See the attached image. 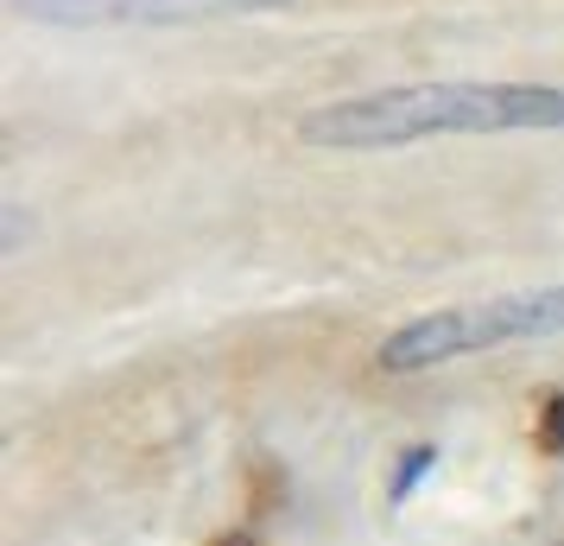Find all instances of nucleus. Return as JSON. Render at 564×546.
Returning a JSON list of instances; mask_svg holds the SVG:
<instances>
[{
	"mask_svg": "<svg viewBox=\"0 0 564 546\" xmlns=\"http://www.w3.org/2000/svg\"><path fill=\"white\" fill-rule=\"evenodd\" d=\"M45 26H204L235 13H273L285 0H13Z\"/></svg>",
	"mask_w": 564,
	"mask_h": 546,
	"instance_id": "nucleus-3",
	"label": "nucleus"
},
{
	"mask_svg": "<svg viewBox=\"0 0 564 546\" xmlns=\"http://www.w3.org/2000/svg\"><path fill=\"white\" fill-rule=\"evenodd\" d=\"M533 338H564V287H527V292H501V299L419 312L381 343V368L412 375V368H437L457 363V356H476V350L533 343Z\"/></svg>",
	"mask_w": 564,
	"mask_h": 546,
	"instance_id": "nucleus-2",
	"label": "nucleus"
},
{
	"mask_svg": "<svg viewBox=\"0 0 564 546\" xmlns=\"http://www.w3.org/2000/svg\"><path fill=\"white\" fill-rule=\"evenodd\" d=\"M564 128V83H393L368 96L311 108L299 121L305 147L381 153L437 133H552Z\"/></svg>",
	"mask_w": 564,
	"mask_h": 546,
	"instance_id": "nucleus-1",
	"label": "nucleus"
},
{
	"mask_svg": "<svg viewBox=\"0 0 564 546\" xmlns=\"http://www.w3.org/2000/svg\"><path fill=\"white\" fill-rule=\"evenodd\" d=\"M545 439H552V445H564V394L552 400V407H545Z\"/></svg>",
	"mask_w": 564,
	"mask_h": 546,
	"instance_id": "nucleus-5",
	"label": "nucleus"
},
{
	"mask_svg": "<svg viewBox=\"0 0 564 546\" xmlns=\"http://www.w3.org/2000/svg\"><path fill=\"white\" fill-rule=\"evenodd\" d=\"M425 464H432V451H412V458H400V477H393V502H406V490L425 477Z\"/></svg>",
	"mask_w": 564,
	"mask_h": 546,
	"instance_id": "nucleus-4",
	"label": "nucleus"
}]
</instances>
